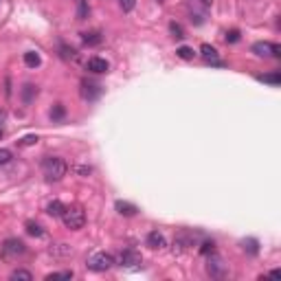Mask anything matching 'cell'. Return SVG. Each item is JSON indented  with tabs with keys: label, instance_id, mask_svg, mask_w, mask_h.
<instances>
[{
	"label": "cell",
	"instance_id": "obj_31",
	"mask_svg": "<svg viewBox=\"0 0 281 281\" xmlns=\"http://www.w3.org/2000/svg\"><path fill=\"white\" fill-rule=\"evenodd\" d=\"M35 143H37V136L29 134V136H24V139L20 141V145H22V147H26V145H35Z\"/></svg>",
	"mask_w": 281,
	"mask_h": 281
},
{
	"label": "cell",
	"instance_id": "obj_16",
	"mask_svg": "<svg viewBox=\"0 0 281 281\" xmlns=\"http://www.w3.org/2000/svg\"><path fill=\"white\" fill-rule=\"evenodd\" d=\"M24 64L29 66V68H37V66H40V55H37L35 51L24 53Z\"/></svg>",
	"mask_w": 281,
	"mask_h": 281
},
{
	"label": "cell",
	"instance_id": "obj_17",
	"mask_svg": "<svg viewBox=\"0 0 281 281\" xmlns=\"http://www.w3.org/2000/svg\"><path fill=\"white\" fill-rule=\"evenodd\" d=\"M11 279H13V281H31L33 275L29 271H22V268H18V271L11 273Z\"/></svg>",
	"mask_w": 281,
	"mask_h": 281
},
{
	"label": "cell",
	"instance_id": "obj_10",
	"mask_svg": "<svg viewBox=\"0 0 281 281\" xmlns=\"http://www.w3.org/2000/svg\"><path fill=\"white\" fill-rule=\"evenodd\" d=\"M147 246L154 251H161L167 246V240H165V235L161 231H150V233H147Z\"/></svg>",
	"mask_w": 281,
	"mask_h": 281
},
{
	"label": "cell",
	"instance_id": "obj_2",
	"mask_svg": "<svg viewBox=\"0 0 281 281\" xmlns=\"http://www.w3.org/2000/svg\"><path fill=\"white\" fill-rule=\"evenodd\" d=\"M62 222H64V227L70 229V231L84 229V224H86V211H84V209H81L79 205L66 207L64 213H62Z\"/></svg>",
	"mask_w": 281,
	"mask_h": 281
},
{
	"label": "cell",
	"instance_id": "obj_9",
	"mask_svg": "<svg viewBox=\"0 0 281 281\" xmlns=\"http://www.w3.org/2000/svg\"><path fill=\"white\" fill-rule=\"evenodd\" d=\"M86 68L90 70V73H95V75H101V73H108L110 70V64L103 57H90L88 59V64H86Z\"/></svg>",
	"mask_w": 281,
	"mask_h": 281
},
{
	"label": "cell",
	"instance_id": "obj_4",
	"mask_svg": "<svg viewBox=\"0 0 281 281\" xmlns=\"http://www.w3.org/2000/svg\"><path fill=\"white\" fill-rule=\"evenodd\" d=\"M112 264H114V257L110 255V253H95V255H90L88 257V262H86V266H88V271H95V273H103V271H108V268H112Z\"/></svg>",
	"mask_w": 281,
	"mask_h": 281
},
{
	"label": "cell",
	"instance_id": "obj_3",
	"mask_svg": "<svg viewBox=\"0 0 281 281\" xmlns=\"http://www.w3.org/2000/svg\"><path fill=\"white\" fill-rule=\"evenodd\" d=\"M26 253V246H24V242H20V240H4V244L0 246V255H2V260H7V262H15L18 257H22Z\"/></svg>",
	"mask_w": 281,
	"mask_h": 281
},
{
	"label": "cell",
	"instance_id": "obj_5",
	"mask_svg": "<svg viewBox=\"0 0 281 281\" xmlns=\"http://www.w3.org/2000/svg\"><path fill=\"white\" fill-rule=\"evenodd\" d=\"M253 53L257 57H281V46L273 42H255L253 44Z\"/></svg>",
	"mask_w": 281,
	"mask_h": 281
},
{
	"label": "cell",
	"instance_id": "obj_21",
	"mask_svg": "<svg viewBox=\"0 0 281 281\" xmlns=\"http://www.w3.org/2000/svg\"><path fill=\"white\" fill-rule=\"evenodd\" d=\"M26 233L33 235V238H42L44 231H42L40 224H35V222H26Z\"/></svg>",
	"mask_w": 281,
	"mask_h": 281
},
{
	"label": "cell",
	"instance_id": "obj_32",
	"mask_svg": "<svg viewBox=\"0 0 281 281\" xmlns=\"http://www.w3.org/2000/svg\"><path fill=\"white\" fill-rule=\"evenodd\" d=\"M62 57H64V59L75 57V51H73V48H68V46H62Z\"/></svg>",
	"mask_w": 281,
	"mask_h": 281
},
{
	"label": "cell",
	"instance_id": "obj_29",
	"mask_svg": "<svg viewBox=\"0 0 281 281\" xmlns=\"http://www.w3.org/2000/svg\"><path fill=\"white\" fill-rule=\"evenodd\" d=\"M88 15V7H86V0H79V11H77V18L84 20Z\"/></svg>",
	"mask_w": 281,
	"mask_h": 281
},
{
	"label": "cell",
	"instance_id": "obj_27",
	"mask_svg": "<svg viewBox=\"0 0 281 281\" xmlns=\"http://www.w3.org/2000/svg\"><path fill=\"white\" fill-rule=\"evenodd\" d=\"M227 42H231V44L240 42V31H238V29H231V31H227Z\"/></svg>",
	"mask_w": 281,
	"mask_h": 281
},
{
	"label": "cell",
	"instance_id": "obj_33",
	"mask_svg": "<svg viewBox=\"0 0 281 281\" xmlns=\"http://www.w3.org/2000/svg\"><path fill=\"white\" fill-rule=\"evenodd\" d=\"M77 174H81V176H86V174H90V167H77Z\"/></svg>",
	"mask_w": 281,
	"mask_h": 281
},
{
	"label": "cell",
	"instance_id": "obj_35",
	"mask_svg": "<svg viewBox=\"0 0 281 281\" xmlns=\"http://www.w3.org/2000/svg\"><path fill=\"white\" fill-rule=\"evenodd\" d=\"M200 2H202V4H207V7H209V4H213V0H200Z\"/></svg>",
	"mask_w": 281,
	"mask_h": 281
},
{
	"label": "cell",
	"instance_id": "obj_14",
	"mask_svg": "<svg viewBox=\"0 0 281 281\" xmlns=\"http://www.w3.org/2000/svg\"><path fill=\"white\" fill-rule=\"evenodd\" d=\"M35 95H37V86H33V84H24V86H22V101H24V103H31Z\"/></svg>",
	"mask_w": 281,
	"mask_h": 281
},
{
	"label": "cell",
	"instance_id": "obj_13",
	"mask_svg": "<svg viewBox=\"0 0 281 281\" xmlns=\"http://www.w3.org/2000/svg\"><path fill=\"white\" fill-rule=\"evenodd\" d=\"M114 209H117L121 216H128V218H130V216H136V211H139V209L132 205V202H123V200H117V202H114Z\"/></svg>",
	"mask_w": 281,
	"mask_h": 281
},
{
	"label": "cell",
	"instance_id": "obj_15",
	"mask_svg": "<svg viewBox=\"0 0 281 281\" xmlns=\"http://www.w3.org/2000/svg\"><path fill=\"white\" fill-rule=\"evenodd\" d=\"M64 209H66V207H64V205H62V202H59V200H53L51 205L46 207V213H48V216H53V218H62Z\"/></svg>",
	"mask_w": 281,
	"mask_h": 281
},
{
	"label": "cell",
	"instance_id": "obj_1",
	"mask_svg": "<svg viewBox=\"0 0 281 281\" xmlns=\"http://www.w3.org/2000/svg\"><path fill=\"white\" fill-rule=\"evenodd\" d=\"M66 172H68V165H66L64 158L59 156H46L42 161V174L44 178L48 180V183H57V180H62Z\"/></svg>",
	"mask_w": 281,
	"mask_h": 281
},
{
	"label": "cell",
	"instance_id": "obj_19",
	"mask_svg": "<svg viewBox=\"0 0 281 281\" xmlns=\"http://www.w3.org/2000/svg\"><path fill=\"white\" fill-rule=\"evenodd\" d=\"M66 117V108L62 106V103H55L53 110H51V119L53 121H62Z\"/></svg>",
	"mask_w": 281,
	"mask_h": 281
},
{
	"label": "cell",
	"instance_id": "obj_23",
	"mask_svg": "<svg viewBox=\"0 0 281 281\" xmlns=\"http://www.w3.org/2000/svg\"><path fill=\"white\" fill-rule=\"evenodd\" d=\"M70 253H73V249L68 244H57L51 249V255H70Z\"/></svg>",
	"mask_w": 281,
	"mask_h": 281
},
{
	"label": "cell",
	"instance_id": "obj_22",
	"mask_svg": "<svg viewBox=\"0 0 281 281\" xmlns=\"http://www.w3.org/2000/svg\"><path fill=\"white\" fill-rule=\"evenodd\" d=\"M242 246H244V251L249 253V255H257V253H260V244H257V240H246Z\"/></svg>",
	"mask_w": 281,
	"mask_h": 281
},
{
	"label": "cell",
	"instance_id": "obj_12",
	"mask_svg": "<svg viewBox=\"0 0 281 281\" xmlns=\"http://www.w3.org/2000/svg\"><path fill=\"white\" fill-rule=\"evenodd\" d=\"M81 40H84V44H88V46H99V44L103 42V33L101 31H86V33H81Z\"/></svg>",
	"mask_w": 281,
	"mask_h": 281
},
{
	"label": "cell",
	"instance_id": "obj_30",
	"mask_svg": "<svg viewBox=\"0 0 281 281\" xmlns=\"http://www.w3.org/2000/svg\"><path fill=\"white\" fill-rule=\"evenodd\" d=\"M11 161V152L9 150H0V167H2V165H7Z\"/></svg>",
	"mask_w": 281,
	"mask_h": 281
},
{
	"label": "cell",
	"instance_id": "obj_11",
	"mask_svg": "<svg viewBox=\"0 0 281 281\" xmlns=\"http://www.w3.org/2000/svg\"><path fill=\"white\" fill-rule=\"evenodd\" d=\"M200 53H202V57H205L207 62H211V64H216V66H222L224 64V62H220V59H218V51H216V46H211V44H202Z\"/></svg>",
	"mask_w": 281,
	"mask_h": 281
},
{
	"label": "cell",
	"instance_id": "obj_25",
	"mask_svg": "<svg viewBox=\"0 0 281 281\" xmlns=\"http://www.w3.org/2000/svg\"><path fill=\"white\" fill-rule=\"evenodd\" d=\"M262 81H268V84H279L281 81V75L279 73H271V75H264V77H260Z\"/></svg>",
	"mask_w": 281,
	"mask_h": 281
},
{
	"label": "cell",
	"instance_id": "obj_24",
	"mask_svg": "<svg viewBox=\"0 0 281 281\" xmlns=\"http://www.w3.org/2000/svg\"><path fill=\"white\" fill-rule=\"evenodd\" d=\"M53 279H73V271H62V273L46 275V281H53Z\"/></svg>",
	"mask_w": 281,
	"mask_h": 281
},
{
	"label": "cell",
	"instance_id": "obj_36",
	"mask_svg": "<svg viewBox=\"0 0 281 281\" xmlns=\"http://www.w3.org/2000/svg\"><path fill=\"white\" fill-rule=\"evenodd\" d=\"M0 139H2V128H0Z\"/></svg>",
	"mask_w": 281,
	"mask_h": 281
},
{
	"label": "cell",
	"instance_id": "obj_18",
	"mask_svg": "<svg viewBox=\"0 0 281 281\" xmlns=\"http://www.w3.org/2000/svg\"><path fill=\"white\" fill-rule=\"evenodd\" d=\"M176 55H178L180 59H185V62H189V59H194V57H196L194 48H189V46H180L178 51H176Z\"/></svg>",
	"mask_w": 281,
	"mask_h": 281
},
{
	"label": "cell",
	"instance_id": "obj_8",
	"mask_svg": "<svg viewBox=\"0 0 281 281\" xmlns=\"http://www.w3.org/2000/svg\"><path fill=\"white\" fill-rule=\"evenodd\" d=\"M101 92H103V88L97 81H88V79L81 81V97L88 99V101H95L97 97H101Z\"/></svg>",
	"mask_w": 281,
	"mask_h": 281
},
{
	"label": "cell",
	"instance_id": "obj_6",
	"mask_svg": "<svg viewBox=\"0 0 281 281\" xmlns=\"http://www.w3.org/2000/svg\"><path fill=\"white\" fill-rule=\"evenodd\" d=\"M207 273L211 275V277H224L227 275V264H224V260L220 255H216V253H211V257H209V264H207Z\"/></svg>",
	"mask_w": 281,
	"mask_h": 281
},
{
	"label": "cell",
	"instance_id": "obj_34",
	"mask_svg": "<svg viewBox=\"0 0 281 281\" xmlns=\"http://www.w3.org/2000/svg\"><path fill=\"white\" fill-rule=\"evenodd\" d=\"M268 277H273V279H279V277H281V271H271V273H268Z\"/></svg>",
	"mask_w": 281,
	"mask_h": 281
},
{
	"label": "cell",
	"instance_id": "obj_7",
	"mask_svg": "<svg viewBox=\"0 0 281 281\" xmlns=\"http://www.w3.org/2000/svg\"><path fill=\"white\" fill-rule=\"evenodd\" d=\"M119 264H121V266H125V268H139L143 264V257H141L139 251L128 249V251H123L119 255Z\"/></svg>",
	"mask_w": 281,
	"mask_h": 281
},
{
	"label": "cell",
	"instance_id": "obj_28",
	"mask_svg": "<svg viewBox=\"0 0 281 281\" xmlns=\"http://www.w3.org/2000/svg\"><path fill=\"white\" fill-rule=\"evenodd\" d=\"M134 4H136V0H119V7L123 11H132L134 9Z\"/></svg>",
	"mask_w": 281,
	"mask_h": 281
},
{
	"label": "cell",
	"instance_id": "obj_26",
	"mask_svg": "<svg viewBox=\"0 0 281 281\" xmlns=\"http://www.w3.org/2000/svg\"><path fill=\"white\" fill-rule=\"evenodd\" d=\"M200 253H202V255H211V253H216V244H213V242H205V244H202V249H200Z\"/></svg>",
	"mask_w": 281,
	"mask_h": 281
},
{
	"label": "cell",
	"instance_id": "obj_20",
	"mask_svg": "<svg viewBox=\"0 0 281 281\" xmlns=\"http://www.w3.org/2000/svg\"><path fill=\"white\" fill-rule=\"evenodd\" d=\"M169 33H172L176 40H183L185 37V29L178 24V22H169Z\"/></svg>",
	"mask_w": 281,
	"mask_h": 281
}]
</instances>
